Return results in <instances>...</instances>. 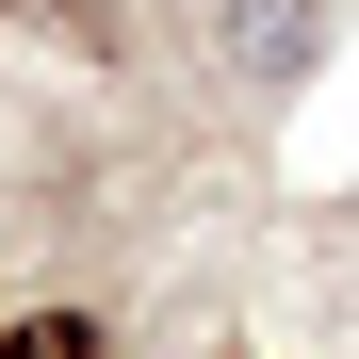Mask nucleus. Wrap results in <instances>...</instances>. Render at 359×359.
Here are the masks:
<instances>
[{"instance_id":"1","label":"nucleus","mask_w":359,"mask_h":359,"mask_svg":"<svg viewBox=\"0 0 359 359\" xmlns=\"http://www.w3.org/2000/svg\"><path fill=\"white\" fill-rule=\"evenodd\" d=\"M196 17H212V66L245 98H294L327 66V0H196Z\"/></svg>"},{"instance_id":"2","label":"nucleus","mask_w":359,"mask_h":359,"mask_svg":"<svg viewBox=\"0 0 359 359\" xmlns=\"http://www.w3.org/2000/svg\"><path fill=\"white\" fill-rule=\"evenodd\" d=\"M0 359H114V343H98V311H17Z\"/></svg>"},{"instance_id":"3","label":"nucleus","mask_w":359,"mask_h":359,"mask_svg":"<svg viewBox=\"0 0 359 359\" xmlns=\"http://www.w3.org/2000/svg\"><path fill=\"white\" fill-rule=\"evenodd\" d=\"M17 17H82V0H17Z\"/></svg>"}]
</instances>
